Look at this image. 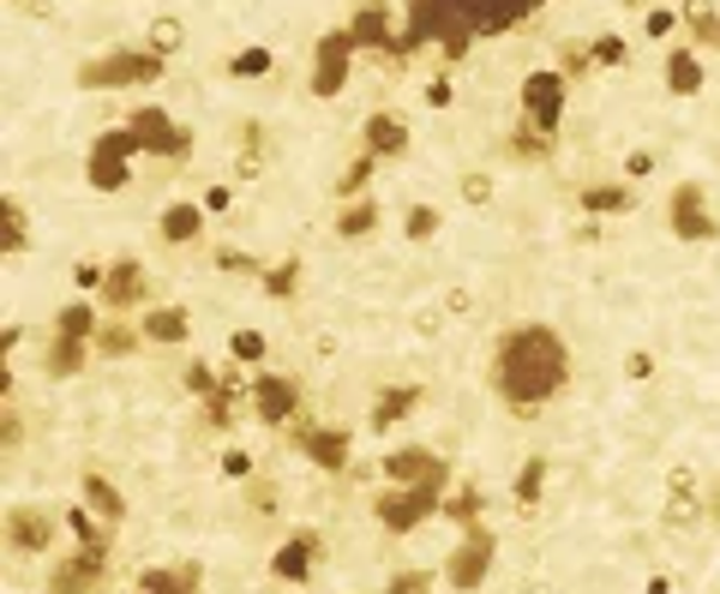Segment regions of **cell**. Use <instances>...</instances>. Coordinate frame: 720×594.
<instances>
[{
    "label": "cell",
    "mask_w": 720,
    "mask_h": 594,
    "mask_svg": "<svg viewBox=\"0 0 720 594\" xmlns=\"http://www.w3.org/2000/svg\"><path fill=\"white\" fill-rule=\"evenodd\" d=\"M487 379L510 414H540L570 384V343L552 324H510L493 343Z\"/></svg>",
    "instance_id": "cell-1"
},
{
    "label": "cell",
    "mask_w": 720,
    "mask_h": 594,
    "mask_svg": "<svg viewBox=\"0 0 720 594\" xmlns=\"http://www.w3.org/2000/svg\"><path fill=\"white\" fill-rule=\"evenodd\" d=\"M163 54L151 49H114V54H97V61H84L72 72V84L79 91H132V84H156L163 79Z\"/></svg>",
    "instance_id": "cell-2"
},
{
    "label": "cell",
    "mask_w": 720,
    "mask_h": 594,
    "mask_svg": "<svg viewBox=\"0 0 720 594\" xmlns=\"http://www.w3.org/2000/svg\"><path fill=\"white\" fill-rule=\"evenodd\" d=\"M445 486H450V481L391 486V493H378V499H373V516H378V523H385L391 534H408V528H420L433 511H445Z\"/></svg>",
    "instance_id": "cell-3"
},
{
    "label": "cell",
    "mask_w": 720,
    "mask_h": 594,
    "mask_svg": "<svg viewBox=\"0 0 720 594\" xmlns=\"http://www.w3.org/2000/svg\"><path fill=\"white\" fill-rule=\"evenodd\" d=\"M565 72L558 67H535L523 79V127L540 132V139H552L558 132V114H565Z\"/></svg>",
    "instance_id": "cell-4"
},
{
    "label": "cell",
    "mask_w": 720,
    "mask_h": 594,
    "mask_svg": "<svg viewBox=\"0 0 720 594\" xmlns=\"http://www.w3.org/2000/svg\"><path fill=\"white\" fill-rule=\"evenodd\" d=\"M132 157H139V139H132L126 127L102 132V139L91 144V157H84V181H91L97 192H121L132 181Z\"/></svg>",
    "instance_id": "cell-5"
},
{
    "label": "cell",
    "mask_w": 720,
    "mask_h": 594,
    "mask_svg": "<svg viewBox=\"0 0 720 594\" xmlns=\"http://www.w3.org/2000/svg\"><path fill=\"white\" fill-rule=\"evenodd\" d=\"M493 553H498V541H493V528H463V541L450 546V558H445V583L468 594V588H480L487 583V571H493Z\"/></svg>",
    "instance_id": "cell-6"
},
{
    "label": "cell",
    "mask_w": 720,
    "mask_h": 594,
    "mask_svg": "<svg viewBox=\"0 0 720 594\" xmlns=\"http://www.w3.org/2000/svg\"><path fill=\"white\" fill-rule=\"evenodd\" d=\"M126 132L139 139V151H151V157H186V151H193V132L174 127L169 109H156V102L132 109V114H126Z\"/></svg>",
    "instance_id": "cell-7"
},
{
    "label": "cell",
    "mask_w": 720,
    "mask_h": 594,
    "mask_svg": "<svg viewBox=\"0 0 720 594\" xmlns=\"http://www.w3.org/2000/svg\"><path fill=\"white\" fill-rule=\"evenodd\" d=\"M667 222H672V234H679V241H714V234H720V222H714V211H709V192H702V181H679V187H672Z\"/></svg>",
    "instance_id": "cell-8"
},
{
    "label": "cell",
    "mask_w": 720,
    "mask_h": 594,
    "mask_svg": "<svg viewBox=\"0 0 720 594\" xmlns=\"http://www.w3.org/2000/svg\"><path fill=\"white\" fill-rule=\"evenodd\" d=\"M355 31H331V37H318V54H313V97H336L348 84V72H355Z\"/></svg>",
    "instance_id": "cell-9"
},
{
    "label": "cell",
    "mask_w": 720,
    "mask_h": 594,
    "mask_svg": "<svg viewBox=\"0 0 720 594\" xmlns=\"http://www.w3.org/2000/svg\"><path fill=\"white\" fill-rule=\"evenodd\" d=\"M295 451H301V456H313V469L343 474V469H348V451H355V439H348V426L295 421Z\"/></svg>",
    "instance_id": "cell-10"
},
{
    "label": "cell",
    "mask_w": 720,
    "mask_h": 594,
    "mask_svg": "<svg viewBox=\"0 0 720 594\" xmlns=\"http://www.w3.org/2000/svg\"><path fill=\"white\" fill-rule=\"evenodd\" d=\"M253 414L264 426H288L301 414V379H288V373H258L253 384Z\"/></svg>",
    "instance_id": "cell-11"
},
{
    "label": "cell",
    "mask_w": 720,
    "mask_h": 594,
    "mask_svg": "<svg viewBox=\"0 0 720 594\" xmlns=\"http://www.w3.org/2000/svg\"><path fill=\"white\" fill-rule=\"evenodd\" d=\"M318 558H325V541H318L313 528H301V534H288V541L276 546V558H271V576H276V583H313Z\"/></svg>",
    "instance_id": "cell-12"
},
{
    "label": "cell",
    "mask_w": 720,
    "mask_h": 594,
    "mask_svg": "<svg viewBox=\"0 0 720 594\" xmlns=\"http://www.w3.org/2000/svg\"><path fill=\"white\" fill-rule=\"evenodd\" d=\"M144 301H151L144 264H139V259L109 264V276H102V289H97V306H109V313H126V306H144Z\"/></svg>",
    "instance_id": "cell-13"
},
{
    "label": "cell",
    "mask_w": 720,
    "mask_h": 594,
    "mask_svg": "<svg viewBox=\"0 0 720 594\" xmlns=\"http://www.w3.org/2000/svg\"><path fill=\"white\" fill-rule=\"evenodd\" d=\"M385 474H391V486H426V481H450V469L438 463L433 451H420V444H408V451H391V456H385Z\"/></svg>",
    "instance_id": "cell-14"
},
{
    "label": "cell",
    "mask_w": 720,
    "mask_h": 594,
    "mask_svg": "<svg viewBox=\"0 0 720 594\" xmlns=\"http://www.w3.org/2000/svg\"><path fill=\"white\" fill-rule=\"evenodd\" d=\"M49 541H54V516H49V511L19 504V511L7 516V546H12V553H42Z\"/></svg>",
    "instance_id": "cell-15"
},
{
    "label": "cell",
    "mask_w": 720,
    "mask_h": 594,
    "mask_svg": "<svg viewBox=\"0 0 720 594\" xmlns=\"http://www.w3.org/2000/svg\"><path fill=\"white\" fill-rule=\"evenodd\" d=\"M49 594H102V558L72 553L49 571Z\"/></svg>",
    "instance_id": "cell-16"
},
{
    "label": "cell",
    "mask_w": 720,
    "mask_h": 594,
    "mask_svg": "<svg viewBox=\"0 0 720 594\" xmlns=\"http://www.w3.org/2000/svg\"><path fill=\"white\" fill-rule=\"evenodd\" d=\"M348 31H355L361 49H378V54L396 49V31H391V7H385V0H361L355 19H348Z\"/></svg>",
    "instance_id": "cell-17"
},
{
    "label": "cell",
    "mask_w": 720,
    "mask_h": 594,
    "mask_svg": "<svg viewBox=\"0 0 720 594\" xmlns=\"http://www.w3.org/2000/svg\"><path fill=\"white\" fill-rule=\"evenodd\" d=\"M361 151H373L378 162H391V157H408V121H396L391 109H378V114H366V132H361Z\"/></svg>",
    "instance_id": "cell-18"
},
{
    "label": "cell",
    "mask_w": 720,
    "mask_h": 594,
    "mask_svg": "<svg viewBox=\"0 0 720 594\" xmlns=\"http://www.w3.org/2000/svg\"><path fill=\"white\" fill-rule=\"evenodd\" d=\"M204 217H211V211H204V204H186V199H174L169 211L156 217V234H163L169 246H193L199 234H204Z\"/></svg>",
    "instance_id": "cell-19"
},
{
    "label": "cell",
    "mask_w": 720,
    "mask_h": 594,
    "mask_svg": "<svg viewBox=\"0 0 720 594\" xmlns=\"http://www.w3.org/2000/svg\"><path fill=\"white\" fill-rule=\"evenodd\" d=\"M144 343H163V349H174V343H186L193 336V319H186V306H144Z\"/></svg>",
    "instance_id": "cell-20"
},
{
    "label": "cell",
    "mask_w": 720,
    "mask_h": 594,
    "mask_svg": "<svg viewBox=\"0 0 720 594\" xmlns=\"http://www.w3.org/2000/svg\"><path fill=\"white\" fill-rule=\"evenodd\" d=\"M91 349L102 354V361H132V354L144 349V331H139V324H126V319H109V324H97Z\"/></svg>",
    "instance_id": "cell-21"
},
{
    "label": "cell",
    "mask_w": 720,
    "mask_h": 594,
    "mask_svg": "<svg viewBox=\"0 0 720 594\" xmlns=\"http://www.w3.org/2000/svg\"><path fill=\"white\" fill-rule=\"evenodd\" d=\"M139 588L144 594H204V571L199 564H169V571L156 564V571L139 576Z\"/></svg>",
    "instance_id": "cell-22"
},
{
    "label": "cell",
    "mask_w": 720,
    "mask_h": 594,
    "mask_svg": "<svg viewBox=\"0 0 720 594\" xmlns=\"http://www.w3.org/2000/svg\"><path fill=\"white\" fill-rule=\"evenodd\" d=\"M79 493H84V504H91V516H102V523H121L126 516V499H121V486L109 481V474H84L79 481Z\"/></svg>",
    "instance_id": "cell-23"
},
{
    "label": "cell",
    "mask_w": 720,
    "mask_h": 594,
    "mask_svg": "<svg viewBox=\"0 0 720 594\" xmlns=\"http://www.w3.org/2000/svg\"><path fill=\"white\" fill-rule=\"evenodd\" d=\"M91 354H97V349L84 343V336H54V343H49V361H42V373H49V379H79Z\"/></svg>",
    "instance_id": "cell-24"
},
{
    "label": "cell",
    "mask_w": 720,
    "mask_h": 594,
    "mask_svg": "<svg viewBox=\"0 0 720 594\" xmlns=\"http://www.w3.org/2000/svg\"><path fill=\"white\" fill-rule=\"evenodd\" d=\"M582 211L589 217H625V211H637V199H630L625 181H595V187H582Z\"/></svg>",
    "instance_id": "cell-25"
},
{
    "label": "cell",
    "mask_w": 720,
    "mask_h": 594,
    "mask_svg": "<svg viewBox=\"0 0 720 594\" xmlns=\"http://www.w3.org/2000/svg\"><path fill=\"white\" fill-rule=\"evenodd\" d=\"M415 409H420V391H415V384H391V391H378L373 426H378V433H391V426H396V421H408Z\"/></svg>",
    "instance_id": "cell-26"
},
{
    "label": "cell",
    "mask_w": 720,
    "mask_h": 594,
    "mask_svg": "<svg viewBox=\"0 0 720 594\" xmlns=\"http://www.w3.org/2000/svg\"><path fill=\"white\" fill-rule=\"evenodd\" d=\"M667 91H672V97H697V91H702V61H697V49H672V54H667Z\"/></svg>",
    "instance_id": "cell-27"
},
{
    "label": "cell",
    "mask_w": 720,
    "mask_h": 594,
    "mask_svg": "<svg viewBox=\"0 0 720 594\" xmlns=\"http://www.w3.org/2000/svg\"><path fill=\"white\" fill-rule=\"evenodd\" d=\"M679 19L690 24V42H697V49H720V12L709 7V0H684Z\"/></svg>",
    "instance_id": "cell-28"
},
{
    "label": "cell",
    "mask_w": 720,
    "mask_h": 594,
    "mask_svg": "<svg viewBox=\"0 0 720 594\" xmlns=\"http://www.w3.org/2000/svg\"><path fill=\"white\" fill-rule=\"evenodd\" d=\"M24 241H31V222H24L19 199H0V252H7V259H19Z\"/></svg>",
    "instance_id": "cell-29"
},
{
    "label": "cell",
    "mask_w": 720,
    "mask_h": 594,
    "mask_svg": "<svg viewBox=\"0 0 720 594\" xmlns=\"http://www.w3.org/2000/svg\"><path fill=\"white\" fill-rule=\"evenodd\" d=\"M373 169H378V157H373V151H361L343 174H336V199H343V204L366 199V181H373Z\"/></svg>",
    "instance_id": "cell-30"
},
{
    "label": "cell",
    "mask_w": 720,
    "mask_h": 594,
    "mask_svg": "<svg viewBox=\"0 0 720 594\" xmlns=\"http://www.w3.org/2000/svg\"><path fill=\"white\" fill-rule=\"evenodd\" d=\"M67 528H72V541H79V553L109 564V534H102V523H91V511H67Z\"/></svg>",
    "instance_id": "cell-31"
},
{
    "label": "cell",
    "mask_w": 720,
    "mask_h": 594,
    "mask_svg": "<svg viewBox=\"0 0 720 594\" xmlns=\"http://www.w3.org/2000/svg\"><path fill=\"white\" fill-rule=\"evenodd\" d=\"M373 229H378V204L373 199H355V204L336 211V234H343V241H361V234H373Z\"/></svg>",
    "instance_id": "cell-32"
},
{
    "label": "cell",
    "mask_w": 720,
    "mask_h": 594,
    "mask_svg": "<svg viewBox=\"0 0 720 594\" xmlns=\"http://www.w3.org/2000/svg\"><path fill=\"white\" fill-rule=\"evenodd\" d=\"M258 282H264V294H271V301H295V289H301V259H276L271 271H258Z\"/></svg>",
    "instance_id": "cell-33"
},
{
    "label": "cell",
    "mask_w": 720,
    "mask_h": 594,
    "mask_svg": "<svg viewBox=\"0 0 720 594\" xmlns=\"http://www.w3.org/2000/svg\"><path fill=\"white\" fill-rule=\"evenodd\" d=\"M54 336H84V343H91V336H97V306L67 301L61 313H54Z\"/></svg>",
    "instance_id": "cell-34"
},
{
    "label": "cell",
    "mask_w": 720,
    "mask_h": 594,
    "mask_svg": "<svg viewBox=\"0 0 720 594\" xmlns=\"http://www.w3.org/2000/svg\"><path fill=\"white\" fill-rule=\"evenodd\" d=\"M702 516H709V499H697V493H672L667 499V528H697Z\"/></svg>",
    "instance_id": "cell-35"
},
{
    "label": "cell",
    "mask_w": 720,
    "mask_h": 594,
    "mask_svg": "<svg viewBox=\"0 0 720 594\" xmlns=\"http://www.w3.org/2000/svg\"><path fill=\"white\" fill-rule=\"evenodd\" d=\"M438 222H445V211H438V204H408V217H403V241H433Z\"/></svg>",
    "instance_id": "cell-36"
},
{
    "label": "cell",
    "mask_w": 720,
    "mask_h": 594,
    "mask_svg": "<svg viewBox=\"0 0 720 594\" xmlns=\"http://www.w3.org/2000/svg\"><path fill=\"white\" fill-rule=\"evenodd\" d=\"M540 486H547V456H528L523 474H517V504H523V511H535V504H540Z\"/></svg>",
    "instance_id": "cell-37"
},
{
    "label": "cell",
    "mask_w": 720,
    "mask_h": 594,
    "mask_svg": "<svg viewBox=\"0 0 720 594\" xmlns=\"http://www.w3.org/2000/svg\"><path fill=\"white\" fill-rule=\"evenodd\" d=\"M186 49V24L181 19H156L151 24V54H163V61H169V54H181Z\"/></svg>",
    "instance_id": "cell-38"
},
{
    "label": "cell",
    "mask_w": 720,
    "mask_h": 594,
    "mask_svg": "<svg viewBox=\"0 0 720 594\" xmlns=\"http://www.w3.org/2000/svg\"><path fill=\"white\" fill-rule=\"evenodd\" d=\"M505 151L517 157V162H547V157H552V139H540V132H528V127H523V132H510Z\"/></svg>",
    "instance_id": "cell-39"
},
{
    "label": "cell",
    "mask_w": 720,
    "mask_h": 594,
    "mask_svg": "<svg viewBox=\"0 0 720 594\" xmlns=\"http://www.w3.org/2000/svg\"><path fill=\"white\" fill-rule=\"evenodd\" d=\"M480 504H487V499H480V486H463L457 499H445V516H450V523H463V528H475L480 523Z\"/></svg>",
    "instance_id": "cell-40"
},
{
    "label": "cell",
    "mask_w": 720,
    "mask_h": 594,
    "mask_svg": "<svg viewBox=\"0 0 720 594\" xmlns=\"http://www.w3.org/2000/svg\"><path fill=\"white\" fill-rule=\"evenodd\" d=\"M457 192H463V204L487 211V204H493V174H487V169H468L463 181H457Z\"/></svg>",
    "instance_id": "cell-41"
},
{
    "label": "cell",
    "mask_w": 720,
    "mask_h": 594,
    "mask_svg": "<svg viewBox=\"0 0 720 594\" xmlns=\"http://www.w3.org/2000/svg\"><path fill=\"white\" fill-rule=\"evenodd\" d=\"M276 61H271V49H241V54H234V61H229V72H234V79H264V72H271Z\"/></svg>",
    "instance_id": "cell-42"
},
{
    "label": "cell",
    "mask_w": 720,
    "mask_h": 594,
    "mask_svg": "<svg viewBox=\"0 0 720 594\" xmlns=\"http://www.w3.org/2000/svg\"><path fill=\"white\" fill-rule=\"evenodd\" d=\"M558 72H565V79H582V72H595L589 42H565V49H558Z\"/></svg>",
    "instance_id": "cell-43"
},
{
    "label": "cell",
    "mask_w": 720,
    "mask_h": 594,
    "mask_svg": "<svg viewBox=\"0 0 720 594\" xmlns=\"http://www.w3.org/2000/svg\"><path fill=\"white\" fill-rule=\"evenodd\" d=\"M229 354H234V361H246V366H253V361H264L271 349H264V336H258V331H234V336H229Z\"/></svg>",
    "instance_id": "cell-44"
},
{
    "label": "cell",
    "mask_w": 720,
    "mask_h": 594,
    "mask_svg": "<svg viewBox=\"0 0 720 594\" xmlns=\"http://www.w3.org/2000/svg\"><path fill=\"white\" fill-rule=\"evenodd\" d=\"M204 414H211L216 426H229L234 421V384H216V391L204 396Z\"/></svg>",
    "instance_id": "cell-45"
},
{
    "label": "cell",
    "mask_w": 720,
    "mask_h": 594,
    "mask_svg": "<svg viewBox=\"0 0 720 594\" xmlns=\"http://www.w3.org/2000/svg\"><path fill=\"white\" fill-rule=\"evenodd\" d=\"M246 504H253V511H264V516H271L276 504H283V499H276V481H264V474H253V481H246Z\"/></svg>",
    "instance_id": "cell-46"
},
{
    "label": "cell",
    "mask_w": 720,
    "mask_h": 594,
    "mask_svg": "<svg viewBox=\"0 0 720 594\" xmlns=\"http://www.w3.org/2000/svg\"><path fill=\"white\" fill-rule=\"evenodd\" d=\"M385 594H433V571H396Z\"/></svg>",
    "instance_id": "cell-47"
},
{
    "label": "cell",
    "mask_w": 720,
    "mask_h": 594,
    "mask_svg": "<svg viewBox=\"0 0 720 594\" xmlns=\"http://www.w3.org/2000/svg\"><path fill=\"white\" fill-rule=\"evenodd\" d=\"M589 54H595V67H625V42L619 37H595Z\"/></svg>",
    "instance_id": "cell-48"
},
{
    "label": "cell",
    "mask_w": 720,
    "mask_h": 594,
    "mask_svg": "<svg viewBox=\"0 0 720 594\" xmlns=\"http://www.w3.org/2000/svg\"><path fill=\"white\" fill-rule=\"evenodd\" d=\"M216 384H223V379H216V373H211V366H204V361H193V366H186V391H199V396H211V391H216Z\"/></svg>",
    "instance_id": "cell-49"
},
{
    "label": "cell",
    "mask_w": 720,
    "mask_h": 594,
    "mask_svg": "<svg viewBox=\"0 0 720 594\" xmlns=\"http://www.w3.org/2000/svg\"><path fill=\"white\" fill-rule=\"evenodd\" d=\"M655 169H660L655 151H630V157H625V174H630V181H642V174H655Z\"/></svg>",
    "instance_id": "cell-50"
},
{
    "label": "cell",
    "mask_w": 720,
    "mask_h": 594,
    "mask_svg": "<svg viewBox=\"0 0 720 594\" xmlns=\"http://www.w3.org/2000/svg\"><path fill=\"white\" fill-rule=\"evenodd\" d=\"M415 331L420 336H438V331H445V306H426V313H415Z\"/></svg>",
    "instance_id": "cell-51"
},
{
    "label": "cell",
    "mask_w": 720,
    "mask_h": 594,
    "mask_svg": "<svg viewBox=\"0 0 720 594\" xmlns=\"http://www.w3.org/2000/svg\"><path fill=\"white\" fill-rule=\"evenodd\" d=\"M642 24H649V37H667L672 24H679V12H667V7H649V19H642Z\"/></svg>",
    "instance_id": "cell-52"
},
{
    "label": "cell",
    "mask_w": 720,
    "mask_h": 594,
    "mask_svg": "<svg viewBox=\"0 0 720 594\" xmlns=\"http://www.w3.org/2000/svg\"><path fill=\"white\" fill-rule=\"evenodd\" d=\"M223 469L241 474V481H253V456H246V451H223Z\"/></svg>",
    "instance_id": "cell-53"
},
{
    "label": "cell",
    "mask_w": 720,
    "mask_h": 594,
    "mask_svg": "<svg viewBox=\"0 0 720 594\" xmlns=\"http://www.w3.org/2000/svg\"><path fill=\"white\" fill-rule=\"evenodd\" d=\"M216 264H223V271H253V259H246L241 246H223V252H216Z\"/></svg>",
    "instance_id": "cell-54"
},
{
    "label": "cell",
    "mask_w": 720,
    "mask_h": 594,
    "mask_svg": "<svg viewBox=\"0 0 720 594\" xmlns=\"http://www.w3.org/2000/svg\"><path fill=\"white\" fill-rule=\"evenodd\" d=\"M625 373H630V379H649V373H655V354H649V349H637V354L625 361Z\"/></svg>",
    "instance_id": "cell-55"
},
{
    "label": "cell",
    "mask_w": 720,
    "mask_h": 594,
    "mask_svg": "<svg viewBox=\"0 0 720 594\" xmlns=\"http://www.w3.org/2000/svg\"><path fill=\"white\" fill-rule=\"evenodd\" d=\"M0 439H7V451H19V439H24V426H19V409L7 403V426H0Z\"/></svg>",
    "instance_id": "cell-56"
},
{
    "label": "cell",
    "mask_w": 720,
    "mask_h": 594,
    "mask_svg": "<svg viewBox=\"0 0 720 594\" xmlns=\"http://www.w3.org/2000/svg\"><path fill=\"white\" fill-rule=\"evenodd\" d=\"M426 102H433V109H445V102H450V79H433V84H426Z\"/></svg>",
    "instance_id": "cell-57"
},
{
    "label": "cell",
    "mask_w": 720,
    "mask_h": 594,
    "mask_svg": "<svg viewBox=\"0 0 720 594\" xmlns=\"http://www.w3.org/2000/svg\"><path fill=\"white\" fill-rule=\"evenodd\" d=\"M468 306H475V301H468V289H450L445 294V313H468Z\"/></svg>",
    "instance_id": "cell-58"
},
{
    "label": "cell",
    "mask_w": 720,
    "mask_h": 594,
    "mask_svg": "<svg viewBox=\"0 0 720 594\" xmlns=\"http://www.w3.org/2000/svg\"><path fill=\"white\" fill-rule=\"evenodd\" d=\"M204 211H229V187H211V192H204Z\"/></svg>",
    "instance_id": "cell-59"
},
{
    "label": "cell",
    "mask_w": 720,
    "mask_h": 594,
    "mask_svg": "<svg viewBox=\"0 0 720 594\" xmlns=\"http://www.w3.org/2000/svg\"><path fill=\"white\" fill-rule=\"evenodd\" d=\"M672 493H697V474H690V469H672Z\"/></svg>",
    "instance_id": "cell-60"
},
{
    "label": "cell",
    "mask_w": 720,
    "mask_h": 594,
    "mask_svg": "<svg viewBox=\"0 0 720 594\" xmlns=\"http://www.w3.org/2000/svg\"><path fill=\"white\" fill-rule=\"evenodd\" d=\"M709 523H720V481H714V499H709Z\"/></svg>",
    "instance_id": "cell-61"
},
{
    "label": "cell",
    "mask_w": 720,
    "mask_h": 594,
    "mask_svg": "<svg viewBox=\"0 0 720 594\" xmlns=\"http://www.w3.org/2000/svg\"><path fill=\"white\" fill-rule=\"evenodd\" d=\"M12 7H19V0H12Z\"/></svg>",
    "instance_id": "cell-62"
},
{
    "label": "cell",
    "mask_w": 720,
    "mask_h": 594,
    "mask_svg": "<svg viewBox=\"0 0 720 594\" xmlns=\"http://www.w3.org/2000/svg\"><path fill=\"white\" fill-rule=\"evenodd\" d=\"M139 594H144V588H139Z\"/></svg>",
    "instance_id": "cell-63"
}]
</instances>
